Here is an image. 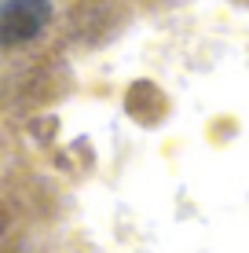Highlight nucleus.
I'll return each instance as SVG.
<instances>
[{"mask_svg":"<svg viewBox=\"0 0 249 253\" xmlns=\"http://www.w3.org/2000/svg\"><path fill=\"white\" fill-rule=\"evenodd\" d=\"M51 22V0H0V48L37 41Z\"/></svg>","mask_w":249,"mask_h":253,"instance_id":"obj_1","label":"nucleus"}]
</instances>
